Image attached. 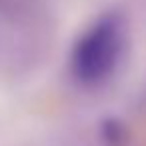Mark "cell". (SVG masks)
Here are the masks:
<instances>
[{
    "label": "cell",
    "mask_w": 146,
    "mask_h": 146,
    "mask_svg": "<svg viewBox=\"0 0 146 146\" xmlns=\"http://www.w3.org/2000/svg\"><path fill=\"white\" fill-rule=\"evenodd\" d=\"M126 46V20L122 12L108 10L88 24L70 50V74L82 86L106 82L118 68Z\"/></svg>",
    "instance_id": "obj_1"
},
{
    "label": "cell",
    "mask_w": 146,
    "mask_h": 146,
    "mask_svg": "<svg viewBox=\"0 0 146 146\" xmlns=\"http://www.w3.org/2000/svg\"><path fill=\"white\" fill-rule=\"evenodd\" d=\"M100 138L106 146H124L126 140H128V132H126V126L116 118V116H106L102 122H100Z\"/></svg>",
    "instance_id": "obj_2"
}]
</instances>
